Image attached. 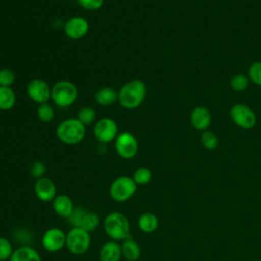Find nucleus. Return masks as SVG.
<instances>
[{
  "label": "nucleus",
  "instance_id": "obj_2",
  "mask_svg": "<svg viewBox=\"0 0 261 261\" xmlns=\"http://www.w3.org/2000/svg\"><path fill=\"white\" fill-rule=\"evenodd\" d=\"M103 227L110 240L122 242L130 236V223L125 214L119 211L108 213L103 220Z\"/></svg>",
  "mask_w": 261,
  "mask_h": 261
},
{
  "label": "nucleus",
  "instance_id": "obj_17",
  "mask_svg": "<svg viewBox=\"0 0 261 261\" xmlns=\"http://www.w3.org/2000/svg\"><path fill=\"white\" fill-rule=\"evenodd\" d=\"M122 258L120 244L116 241L109 240L105 242L99 251L100 261H120Z\"/></svg>",
  "mask_w": 261,
  "mask_h": 261
},
{
  "label": "nucleus",
  "instance_id": "obj_31",
  "mask_svg": "<svg viewBox=\"0 0 261 261\" xmlns=\"http://www.w3.org/2000/svg\"><path fill=\"white\" fill-rule=\"evenodd\" d=\"M76 2L82 8L94 11L100 9L103 6L104 0H76Z\"/></svg>",
  "mask_w": 261,
  "mask_h": 261
},
{
  "label": "nucleus",
  "instance_id": "obj_16",
  "mask_svg": "<svg viewBox=\"0 0 261 261\" xmlns=\"http://www.w3.org/2000/svg\"><path fill=\"white\" fill-rule=\"evenodd\" d=\"M52 208L58 216L67 219L72 213L74 205L69 196L65 194H59L53 199Z\"/></svg>",
  "mask_w": 261,
  "mask_h": 261
},
{
  "label": "nucleus",
  "instance_id": "obj_4",
  "mask_svg": "<svg viewBox=\"0 0 261 261\" xmlns=\"http://www.w3.org/2000/svg\"><path fill=\"white\" fill-rule=\"evenodd\" d=\"M79 90L69 81H59L51 88V100L61 108L71 106L77 99Z\"/></svg>",
  "mask_w": 261,
  "mask_h": 261
},
{
  "label": "nucleus",
  "instance_id": "obj_14",
  "mask_svg": "<svg viewBox=\"0 0 261 261\" xmlns=\"http://www.w3.org/2000/svg\"><path fill=\"white\" fill-rule=\"evenodd\" d=\"M34 192L36 197L42 202H52L57 196V188L55 182L47 176L36 179Z\"/></svg>",
  "mask_w": 261,
  "mask_h": 261
},
{
  "label": "nucleus",
  "instance_id": "obj_30",
  "mask_svg": "<svg viewBox=\"0 0 261 261\" xmlns=\"http://www.w3.org/2000/svg\"><path fill=\"white\" fill-rule=\"evenodd\" d=\"M15 82V74L9 68L0 69V87H11Z\"/></svg>",
  "mask_w": 261,
  "mask_h": 261
},
{
  "label": "nucleus",
  "instance_id": "obj_15",
  "mask_svg": "<svg viewBox=\"0 0 261 261\" xmlns=\"http://www.w3.org/2000/svg\"><path fill=\"white\" fill-rule=\"evenodd\" d=\"M190 122L193 128L204 132L209 129L212 122V114L210 110L203 105L196 106L193 108L190 114Z\"/></svg>",
  "mask_w": 261,
  "mask_h": 261
},
{
  "label": "nucleus",
  "instance_id": "obj_33",
  "mask_svg": "<svg viewBox=\"0 0 261 261\" xmlns=\"http://www.w3.org/2000/svg\"><path fill=\"white\" fill-rule=\"evenodd\" d=\"M253 261H261L260 259H255V260H253Z\"/></svg>",
  "mask_w": 261,
  "mask_h": 261
},
{
  "label": "nucleus",
  "instance_id": "obj_7",
  "mask_svg": "<svg viewBox=\"0 0 261 261\" xmlns=\"http://www.w3.org/2000/svg\"><path fill=\"white\" fill-rule=\"evenodd\" d=\"M91 246V232L80 228L71 227L66 232L65 247L73 255H84Z\"/></svg>",
  "mask_w": 261,
  "mask_h": 261
},
{
  "label": "nucleus",
  "instance_id": "obj_23",
  "mask_svg": "<svg viewBox=\"0 0 261 261\" xmlns=\"http://www.w3.org/2000/svg\"><path fill=\"white\" fill-rule=\"evenodd\" d=\"M200 141H201L202 146L209 151L215 150L219 145V139H218L217 135L214 132L209 130V129L202 132Z\"/></svg>",
  "mask_w": 261,
  "mask_h": 261
},
{
  "label": "nucleus",
  "instance_id": "obj_6",
  "mask_svg": "<svg viewBox=\"0 0 261 261\" xmlns=\"http://www.w3.org/2000/svg\"><path fill=\"white\" fill-rule=\"evenodd\" d=\"M100 216L95 211L84 207H74L72 213L67 218L71 227H80L89 232L95 230L100 224Z\"/></svg>",
  "mask_w": 261,
  "mask_h": 261
},
{
  "label": "nucleus",
  "instance_id": "obj_1",
  "mask_svg": "<svg viewBox=\"0 0 261 261\" xmlns=\"http://www.w3.org/2000/svg\"><path fill=\"white\" fill-rule=\"evenodd\" d=\"M147 87L141 80H132L121 86L118 91V103L125 109H135L145 100Z\"/></svg>",
  "mask_w": 261,
  "mask_h": 261
},
{
  "label": "nucleus",
  "instance_id": "obj_34",
  "mask_svg": "<svg viewBox=\"0 0 261 261\" xmlns=\"http://www.w3.org/2000/svg\"><path fill=\"white\" fill-rule=\"evenodd\" d=\"M6 261H9V260H6Z\"/></svg>",
  "mask_w": 261,
  "mask_h": 261
},
{
  "label": "nucleus",
  "instance_id": "obj_21",
  "mask_svg": "<svg viewBox=\"0 0 261 261\" xmlns=\"http://www.w3.org/2000/svg\"><path fill=\"white\" fill-rule=\"evenodd\" d=\"M118 99V92H116L113 88L103 87L97 90L95 93V100L99 105L109 106L115 103Z\"/></svg>",
  "mask_w": 261,
  "mask_h": 261
},
{
  "label": "nucleus",
  "instance_id": "obj_22",
  "mask_svg": "<svg viewBox=\"0 0 261 261\" xmlns=\"http://www.w3.org/2000/svg\"><path fill=\"white\" fill-rule=\"evenodd\" d=\"M16 102L15 92L11 87H0V110H10Z\"/></svg>",
  "mask_w": 261,
  "mask_h": 261
},
{
  "label": "nucleus",
  "instance_id": "obj_19",
  "mask_svg": "<svg viewBox=\"0 0 261 261\" xmlns=\"http://www.w3.org/2000/svg\"><path fill=\"white\" fill-rule=\"evenodd\" d=\"M121 255L126 261H137L142 254L141 247L137 241H135L132 237L125 239L120 244Z\"/></svg>",
  "mask_w": 261,
  "mask_h": 261
},
{
  "label": "nucleus",
  "instance_id": "obj_5",
  "mask_svg": "<svg viewBox=\"0 0 261 261\" xmlns=\"http://www.w3.org/2000/svg\"><path fill=\"white\" fill-rule=\"evenodd\" d=\"M138 186L134 181L133 177L126 175H120L113 179L109 187V195L112 200L118 203H123L132 199L136 192Z\"/></svg>",
  "mask_w": 261,
  "mask_h": 261
},
{
  "label": "nucleus",
  "instance_id": "obj_25",
  "mask_svg": "<svg viewBox=\"0 0 261 261\" xmlns=\"http://www.w3.org/2000/svg\"><path fill=\"white\" fill-rule=\"evenodd\" d=\"M133 179L137 186H145L152 179V171L148 167H139L133 174Z\"/></svg>",
  "mask_w": 261,
  "mask_h": 261
},
{
  "label": "nucleus",
  "instance_id": "obj_20",
  "mask_svg": "<svg viewBox=\"0 0 261 261\" xmlns=\"http://www.w3.org/2000/svg\"><path fill=\"white\" fill-rule=\"evenodd\" d=\"M159 219L153 212H144L138 218V227L145 233H152L157 230Z\"/></svg>",
  "mask_w": 261,
  "mask_h": 261
},
{
  "label": "nucleus",
  "instance_id": "obj_29",
  "mask_svg": "<svg viewBox=\"0 0 261 261\" xmlns=\"http://www.w3.org/2000/svg\"><path fill=\"white\" fill-rule=\"evenodd\" d=\"M247 75L250 82L261 87V61L253 62L248 69Z\"/></svg>",
  "mask_w": 261,
  "mask_h": 261
},
{
  "label": "nucleus",
  "instance_id": "obj_24",
  "mask_svg": "<svg viewBox=\"0 0 261 261\" xmlns=\"http://www.w3.org/2000/svg\"><path fill=\"white\" fill-rule=\"evenodd\" d=\"M250 84V80L248 77V75L244 74V73H237L234 75H232V77L230 79L229 85L230 88L234 91V92H243L245 91Z\"/></svg>",
  "mask_w": 261,
  "mask_h": 261
},
{
  "label": "nucleus",
  "instance_id": "obj_26",
  "mask_svg": "<svg viewBox=\"0 0 261 261\" xmlns=\"http://www.w3.org/2000/svg\"><path fill=\"white\" fill-rule=\"evenodd\" d=\"M37 115L42 122H50L53 120L55 112L53 107L50 104L43 103L39 105L37 109Z\"/></svg>",
  "mask_w": 261,
  "mask_h": 261
},
{
  "label": "nucleus",
  "instance_id": "obj_3",
  "mask_svg": "<svg viewBox=\"0 0 261 261\" xmlns=\"http://www.w3.org/2000/svg\"><path fill=\"white\" fill-rule=\"evenodd\" d=\"M56 136L65 145H76L86 137V125L77 118H67L58 124Z\"/></svg>",
  "mask_w": 261,
  "mask_h": 261
},
{
  "label": "nucleus",
  "instance_id": "obj_9",
  "mask_svg": "<svg viewBox=\"0 0 261 261\" xmlns=\"http://www.w3.org/2000/svg\"><path fill=\"white\" fill-rule=\"evenodd\" d=\"M114 149L119 157L132 159L139 151V143L132 133L122 132L118 134L114 140Z\"/></svg>",
  "mask_w": 261,
  "mask_h": 261
},
{
  "label": "nucleus",
  "instance_id": "obj_10",
  "mask_svg": "<svg viewBox=\"0 0 261 261\" xmlns=\"http://www.w3.org/2000/svg\"><path fill=\"white\" fill-rule=\"evenodd\" d=\"M66 232L59 227H50L41 237L43 249L49 253H57L65 247Z\"/></svg>",
  "mask_w": 261,
  "mask_h": 261
},
{
  "label": "nucleus",
  "instance_id": "obj_13",
  "mask_svg": "<svg viewBox=\"0 0 261 261\" xmlns=\"http://www.w3.org/2000/svg\"><path fill=\"white\" fill-rule=\"evenodd\" d=\"M90 29L88 20L83 16H72L68 18L63 27L65 35L71 40H79L85 37Z\"/></svg>",
  "mask_w": 261,
  "mask_h": 261
},
{
  "label": "nucleus",
  "instance_id": "obj_27",
  "mask_svg": "<svg viewBox=\"0 0 261 261\" xmlns=\"http://www.w3.org/2000/svg\"><path fill=\"white\" fill-rule=\"evenodd\" d=\"M96 118L95 110L90 106H84L80 109L77 114V119L85 125L91 124L94 122Z\"/></svg>",
  "mask_w": 261,
  "mask_h": 261
},
{
  "label": "nucleus",
  "instance_id": "obj_32",
  "mask_svg": "<svg viewBox=\"0 0 261 261\" xmlns=\"http://www.w3.org/2000/svg\"><path fill=\"white\" fill-rule=\"evenodd\" d=\"M31 175L35 178H41L43 176H45V172H46V165L42 162V161H36L32 164L31 166Z\"/></svg>",
  "mask_w": 261,
  "mask_h": 261
},
{
  "label": "nucleus",
  "instance_id": "obj_12",
  "mask_svg": "<svg viewBox=\"0 0 261 261\" xmlns=\"http://www.w3.org/2000/svg\"><path fill=\"white\" fill-rule=\"evenodd\" d=\"M27 94L39 105L47 103L51 99V87L41 79H34L27 86Z\"/></svg>",
  "mask_w": 261,
  "mask_h": 261
},
{
  "label": "nucleus",
  "instance_id": "obj_11",
  "mask_svg": "<svg viewBox=\"0 0 261 261\" xmlns=\"http://www.w3.org/2000/svg\"><path fill=\"white\" fill-rule=\"evenodd\" d=\"M93 133L100 144H108L115 140L118 135V128L116 122L112 118L103 117L96 121Z\"/></svg>",
  "mask_w": 261,
  "mask_h": 261
},
{
  "label": "nucleus",
  "instance_id": "obj_28",
  "mask_svg": "<svg viewBox=\"0 0 261 261\" xmlns=\"http://www.w3.org/2000/svg\"><path fill=\"white\" fill-rule=\"evenodd\" d=\"M14 249L11 242L4 237L0 236V261L9 260Z\"/></svg>",
  "mask_w": 261,
  "mask_h": 261
},
{
  "label": "nucleus",
  "instance_id": "obj_8",
  "mask_svg": "<svg viewBox=\"0 0 261 261\" xmlns=\"http://www.w3.org/2000/svg\"><path fill=\"white\" fill-rule=\"evenodd\" d=\"M229 116L232 122L243 129H252L257 122V116L253 109L243 103L232 105L229 109Z\"/></svg>",
  "mask_w": 261,
  "mask_h": 261
},
{
  "label": "nucleus",
  "instance_id": "obj_18",
  "mask_svg": "<svg viewBox=\"0 0 261 261\" xmlns=\"http://www.w3.org/2000/svg\"><path fill=\"white\" fill-rule=\"evenodd\" d=\"M9 261H42V257L32 246L21 245L14 249Z\"/></svg>",
  "mask_w": 261,
  "mask_h": 261
}]
</instances>
